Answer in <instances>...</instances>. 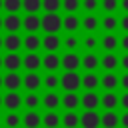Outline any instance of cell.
<instances>
[{
    "label": "cell",
    "mask_w": 128,
    "mask_h": 128,
    "mask_svg": "<svg viewBox=\"0 0 128 128\" xmlns=\"http://www.w3.org/2000/svg\"><path fill=\"white\" fill-rule=\"evenodd\" d=\"M60 86L64 92H78L82 88V76L78 74V70H64V74L60 76Z\"/></svg>",
    "instance_id": "6da1fadb"
},
{
    "label": "cell",
    "mask_w": 128,
    "mask_h": 128,
    "mask_svg": "<svg viewBox=\"0 0 128 128\" xmlns=\"http://www.w3.org/2000/svg\"><path fill=\"white\" fill-rule=\"evenodd\" d=\"M42 30L58 34L62 30V16H58V12H46L42 16Z\"/></svg>",
    "instance_id": "7a4b0ae2"
},
{
    "label": "cell",
    "mask_w": 128,
    "mask_h": 128,
    "mask_svg": "<svg viewBox=\"0 0 128 128\" xmlns=\"http://www.w3.org/2000/svg\"><path fill=\"white\" fill-rule=\"evenodd\" d=\"M60 68H64V70H78V68H82V56L76 50H66V54L60 58Z\"/></svg>",
    "instance_id": "3957f363"
},
{
    "label": "cell",
    "mask_w": 128,
    "mask_h": 128,
    "mask_svg": "<svg viewBox=\"0 0 128 128\" xmlns=\"http://www.w3.org/2000/svg\"><path fill=\"white\" fill-rule=\"evenodd\" d=\"M22 86H24L28 92H36V90L42 86V76L38 74V70L26 72V74L22 76Z\"/></svg>",
    "instance_id": "277c9868"
},
{
    "label": "cell",
    "mask_w": 128,
    "mask_h": 128,
    "mask_svg": "<svg viewBox=\"0 0 128 128\" xmlns=\"http://www.w3.org/2000/svg\"><path fill=\"white\" fill-rule=\"evenodd\" d=\"M100 118L102 114L96 110H84L80 116V128H100Z\"/></svg>",
    "instance_id": "5b68a950"
},
{
    "label": "cell",
    "mask_w": 128,
    "mask_h": 128,
    "mask_svg": "<svg viewBox=\"0 0 128 128\" xmlns=\"http://www.w3.org/2000/svg\"><path fill=\"white\" fill-rule=\"evenodd\" d=\"M42 48L46 52H58L62 48V40L58 34L54 32H46V36H42Z\"/></svg>",
    "instance_id": "8992f818"
},
{
    "label": "cell",
    "mask_w": 128,
    "mask_h": 128,
    "mask_svg": "<svg viewBox=\"0 0 128 128\" xmlns=\"http://www.w3.org/2000/svg\"><path fill=\"white\" fill-rule=\"evenodd\" d=\"M22 28L26 32H38L42 28V18L36 12H28V16L22 18Z\"/></svg>",
    "instance_id": "52a82bcc"
},
{
    "label": "cell",
    "mask_w": 128,
    "mask_h": 128,
    "mask_svg": "<svg viewBox=\"0 0 128 128\" xmlns=\"http://www.w3.org/2000/svg\"><path fill=\"white\" fill-rule=\"evenodd\" d=\"M22 68L26 72H32V70H40L42 68V58L38 52H28L24 58H22Z\"/></svg>",
    "instance_id": "ba28073f"
},
{
    "label": "cell",
    "mask_w": 128,
    "mask_h": 128,
    "mask_svg": "<svg viewBox=\"0 0 128 128\" xmlns=\"http://www.w3.org/2000/svg\"><path fill=\"white\" fill-rule=\"evenodd\" d=\"M80 98H82V108L84 110H98V106H100V94H96V90H86Z\"/></svg>",
    "instance_id": "9c48e42d"
},
{
    "label": "cell",
    "mask_w": 128,
    "mask_h": 128,
    "mask_svg": "<svg viewBox=\"0 0 128 128\" xmlns=\"http://www.w3.org/2000/svg\"><path fill=\"white\" fill-rule=\"evenodd\" d=\"M22 48V36L18 32H8L4 36V50L6 52H18Z\"/></svg>",
    "instance_id": "30bf717a"
},
{
    "label": "cell",
    "mask_w": 128,
    "mask_h": 128,
    "mask_svg": "<svg viewBox=\"0 0 128 128\" xmlns=\"http://www.w3.org/2000/svg\"><path fill=\"white\" fill-rule=\"evenodd\" d=\"M42 106H44L46 110H58V108L62 106V96L56 94L54 90H48V92L42 96Z\"/></svg>",
    "instance_id": "8fae6325"
},
{
    "label": "cell",
    "mask_w": 128,
    "mask_h": 128,
    "mask_svg": "<svg viewBox=\"0 0 128 128\" xmlns=\"http://www.w3.org/2000/svg\"><path fill=\"white\" fill-rule=\"evenodd\" d=\"M100 106L104 110H116L120 106V96L114 94V90H106V94L100 96Z\"/></svg>",
    "instance_id": "7c38bea8"
},
{
    "label": "cell",
    "mask_w": 128,
    "mask_h": 128,
    "mask_svg": "<svg viewBox=\"0 0 128 128\" xmlns=\"http://www.w3.org/2000/svg\"><path fill=\"white\" fill-rule=\"evenodd\" d=\"M22 28V18L18 16V12H6L4 16V30L6 32H18Z\"/></svg>",
    "instance_id": "4fadbf2b"
},
{
    "label": "cell",
    "mask_w": 128,
    "mask_h": 128,
    "mask_svg": "<svg viewBox=\"0 0 128 128\" xmlns=\"http://www.w3.org/2000/svg\"><path fill=\"white\" fill-rule=\"evenodd\" d=\"M80 28H82V20H80L74 12L62 16V30H64V32H78Z\"/></svg>",
    "instance_id": "5bb4252c"
},
{
    "label": "cell",
    "mask_w": 128,
    "mask_h": 128,
    "mask_svg": "<svg viewBox=\"0 0 128 128\" xmlns=\"http://www.w3.org/2000/svg\"><path fill=\"white\" fill-rule=\"evenodd\" d=\"M22 46L28 50V52H38L42 48V38L36 34V32H28L24 38H22Z\"/></svg>",
    "instance_id": "9a60e30c"
},
{
    "label": "cell",
    "mask_w": 128,
    "mask_h": 128,
    "mask_svg": "<svg viewBox=\"0 0 128 128\" xmlns=\"http://www.w3.org/2000/svg\"><path fill=\"white\" fill-rule=\"evenodd\" d=\"M118 46H120V38H118L114 32H106V34L100 38V48H102L104 52H114Z\"/></svg>",
    "instance_id": "2e32d148"
},
{
    "label": "cell",
    "mask_w": 128,
    "mask_h": 128,
    "mask_svg": "<svg viewBox=\"0 0 128 128\" xmlns=\"http://www.w3.org/2000/svg\"><path fill=\"white\" fill-rule=\"evenodd\" d=\"M100 86L104 88V90H116L118 86H120V76L112 70V72H104L102 76H100Z\"/></svg>",
    "instance_id": "e0dca14e"
},
{
    "label": "cell",
    "mask_w": 128,
    "mask_h": 128,
    "mask_svg": "<svg viewBox=\"0 0 128 128\" xmlns=\"http://www.w3.org/2000/svg\"><path fill=\"white\" fill-rule=\"evenodd\" d=\"M4 68H6V72L20 70L22 68V56L18 52H6V56H4Z\"/></svg>",
    "instance_id": "ac0fdd59"
},
{
    "label": "cell",
    "mask_w": 128,
    "mask_h": 128,
    "mask_svg": "<svg viewBox=\"0 0 128 128\" xmlns=\"http://www.w3.org/2000/svg\"><path fill=\"white\" fill-rule=\"evenodd\" d=\"M42 68L46 72H56L60 68V56L56 52H46L42 56Z\"/></svg>",
    "instance_id": "d6986e66"
},
{
    "label": "cell",
    "mask_w": 128,
    "mask_h": 128,
    "mask_svg": "<svg viewBox=\"0 0 128 128\" xmlns=\"http://www.w3.org/2000/svg\"><path fill=\"white\" fill-rule=\"evenodd\" d=\"M22 106V96L18 94V90H8L4 94V108L6 110H18Z\"/></svg>",
    "instance_id": "ffe728a7"
},
{
    "label": "cell",
    "mask_w": 128,
    "mask_h": 128,
    "mask_svg": "<svg viewBox=\"0 0 128 128\" xmlns=\"http://www.w3.org/2000/svg\"><path fill=\"white\" fill-rule=\"evenodd\" d=\"M98 66H100V58H98V54L92 52V50H86V54L82 56V68H84L86 72H94Z\"/></svg>",
    "instance_id": "44dd1931"
},
{
    "label": "cell",
    "mask_w": 128,
    "mask_h": 128,
    "mask_svg": "<svg viewBox=\"0 0 128 128\" xmlns=\"http://www.w3.org/2000/svg\"><path fill=\"white\" fill-rule=\"evenodd\" d=\"M100 66L104 68V72H112L120 66V58L116 56V52H106L102 58H100Z\"/></svg>",
    "instance_id": "7402d4cb"
},
{
    "label": "cell",
    "mask_w": 128,
    "mask_h": 128,
    "mask_svg": "<svg viewBox=\"0 0 128 128\" xmlns=\"http://www.w3.org/2000/svg\"><path fill=\"white\" fill-rule=\"evenodd\" d=\"M100 28V18L96 16V12H86V16L82 18V30L84 32H96Z\"/></svg>",
    "instance_id": "603a6c76"
},
{
    "label": "cell",
    "mask_w": 128,
    "mask_h": 128,
    "mask_svg": "<svg viewBox=\"0 0 128 128\" xmlns=\"http://www.w3.org/2000/svg\"><path fill=\"white\" fill-rule=\"evenodd\" d=\"M78 106H82V98L76 92H64V96H62V108L64 110H76Z\"/></svg>",
    "instance_id": "cb8c5ba5"
},
{
    "label": "cell",
    "mask_w": 128,
    "mask_h": 128,
    "mask_svg": "<svg viewBox=\"0 0 128 128\" xmlns=\"http://www.w3.org/2000/svg\"><path fill=\"white\" fill-rule=\"evenodd\" d=\"M4 88L6 90H18V88H22V76L18 74V70L6 72V76H4Z\"/></svg>",
    "instance_id": "d4e9b609"
},
{
    "label": "cell",
    "mask_w": 128,
    "mask_h": 128,
    "mask_svg": "<svg viewBox=\"0 0 128 128\" xmlns=\"http://www.w3.org/2000/svg\"><path fill=\"white\" fill-rule=\"evenodd\" d=\"M22 124H24V128H40L42 116H40L36 110H28V112L22 116Z\"/></svg>",
    "instance_id": "484cf974"
},
{
    "label": "cell",
    "mask_w": 128,
    "mask_h": 128,
    "mask_svg": "<svg viewBox=\"0 0 128 128\" xmlns=\"http://www.w3.org/2000/svg\"><path fill=\"white\" fill-rule=\"evenodd\" d=\"M120 124V116L114 112V110H106L100 118V126L102 128H118Z\"/></svg>",
    "instance_id": "4316f807"
},
{
    "label": "cell",
    "mask_w": 128,
    "mask_h": 128,
    "mask_svg": "<svg viewBox=\"0 0 128 128\" xmlns=\"http://www.w3.org/2000/svg\"><path fill=\"white\" fill-rule=\"evenodd\" d=\"M42 126L44 128H58V126H62V118L58 116L56 110H48L42 116Z\"/></svg>",
    "instance_id": "83f0119b"
},
{
    "label": "cell",
    "mask_w": 128,
    "mask_h": 128,
    "mask_svg": "<svg viewBox=\"0 0 128 128\" xmlns=\"http://www.w3.org/2000/svg\"><path fill=\"white\" fill-rule=\"evenodd\" d=\"M62 128H80V116L76 110H66L62 116Z\"/></svg>",
    "instance_id": "f1b7e54d"
},
{
    "label": "cell",
    "mask_w": 128,
    "mask_h": 128,
    "mask_svg": "<svg viewBox=\"0 0 128 128\" xmlns=\"http://www.w3.org/2000/svg\"><path fill=\"white\" fill-rule=\"evenodd\" d=\"M120 26V20L114 16V14H106L102 20H100V28L104 32H116V28Z\"/></svg>",
    "instance_id": "f546056e"
},
{
    "label": "cell",
    "mask_w": 128,
    "mask_h": 128,
    "mask_svg": "<svg viewBox=\"0 0 128 128\" xmlns=\"http://www.w3.org/2000/svg\"><path fill=\"white\" fill-rule=\"evenodd\" d=\"M82 44V40L76 36V32H66L64 40H62V48L64 50H78Z\"/></svg>",
    "instance_id": "4dcf8cb0"
},
{
    "label": "cell",
    "mask_w": 128,
    "mask_h": 128,
    "mask_svg": "<svg viewBox=\"0 0 128 128\" xmlns=\"http://www.w3.org/2000/svg\"><path fill=\"white\" fill-rule=\"evenodd\" d=\"M100 86V76L96 74V72H86L84 76H82V88H86V90H96Z\"/></svg>",
    "instance_id": "1f68e13d"
},
{
    "label": "cell",
    "mask_w": 128,
    "mask_h": 128,
    "mask_svg": "<svg viewBox=\"0 0 128 128\" xmlns=\"http://www.w3.org/2000/svg\"><path fill=\"white\" fill-rule=\"evenodd\" d=\"M40 104H42V98H40L36 92H28L26 96H22V106H24L26 110H36Z\"/></svg>",
    "instance_id": "d6a6232c"
},
{
    "label": "cell",
    "mask_w": 128,
    "mask_h": 128,
    "mask_svg": "<svg viewBox=\"0 0 128 128\" xmlns=\"http://www.w3.org/2000/svg\"><path fill=\"white\" fill-rule=\"evenodd\" d=\"M42 86H44L46 90H56V88L60 86V76H58L56 72H46V74L42 76Z\"/></svg>",
    "instance_id": "836d02e7"
},
{
    "label": "cell",
    "mask_w": 128,
    "mask_h": 128,
    "mask_svg": "<svg viewBox=\"0 0 128 128\" xmlns=\"http://www.w3.org/2000/svg\"><path fill=\"white\" fill-rule=\"evenodd\" d=\"M4 126L6 128H20L22 126V116L16 110H8L4 116Z\"/></svg>",
    "instance_id": "e575fe53"
},
{
    "label": "cell",
    "mask_w": 128,
    "mask_h": 128,
    "mask_svg": "<svg viewBox=\"0 0 128 128\" xmlns=\"http://www.w3.org/2000/svg\"><path fill=\"white\" fill-rule=\"evenodd\" d=\"M82 46H84L86 50L96 52V48H100V38L96 36V32H86V36H84V40H82Z\"/></svg>",
    "instance_id": "d590c367"
},
{
    "label": "cell",
    "mask_w": 128,
    "mask_h": 128,
    "mask_svg": "<svg viewBox=\"0 0 128 128\" xmlns=\"http://www.w3.org/2000/svg\"><path fill=\"white\" fill-rule=\"evenodd\" d=\"M82 8V0H62V10L66 14H76L78 10Z\"/></svg>",
    "instance_id": "8d00e7d4"
},
{
    "label": "cell",
    "mask_w": 128,
    "mask_h": 128,
    "mask_svg": "<svg viewBox=\"0 0 128 128\" xmlns=\"http://www.w3.org/2000/svg\"><path fill=\"white\" fill-rule=\"evenodd\" d=\"M100 8L106 14H114L120 8V0H100Z\"/></svg>",
    "instance_id": "74e56055"
},
{
    "label": "cell",
    "mask_w": 128,
    "mask_h": 128,
    "mask_svg": "<svg viewBox=\"0 0 128 128\" xmlns=\"http://www.w3.org/2000/svg\"><path fill=\"white\" fill-rule=\"evenodd\" d=\"M24 12H38L42 8V0H22Z\"/></svg>",
    "instance_id": "f35d334b"
},
{
    "label": "cell",
    "mask_w": 128,
    "mask_h": 128,
    "mask_svg": "<svg viewBox=\"0 0 128 128\" xmlns=\"http://www.w3.org/2000/svg\"><path fill=\"white\" fill-rule=\"evenodd\" d=\"M44 12H58L62 8V0H42Z\"/></svg>",
    "instance_id": "ab89813d"
},
{
    "label": "cell",
    "mask_w": 128,
    "mask_h": 128,
    "mask_svg": "<svg viewBox=\"0 0 128 128\" xmlns=\"http://www.w3.org/2000/svg\"><path fill=\"white\" fill-rule=\"evenodd\" d=\"M4 10L6 12H18V10H22V0H4Z\"/></svg>",
    "instance_id": "60d3db41"
},
{
    "label": "cell",
    "mask_w": 128,
    "mask_h": 128,
    "mask_svg": "<svg viewBox=\"0 0 128 128\" xmlns=\"http://www.w3.org/2000/svg\"><path fill=\"white\" fill-rule=\"evenodd\" d=\"M82 8L86 12H96L100 8V0H82Z\"/></svg>",
    "instance_id": "b9f144b4"
},
{
    "label": "cell",
    "mask_w": 128,
    "mask_h": 128,
    "mask_svg": "<svg viewBox=\"0 0 128 128\" xmlns=\"http://www.w3.org/2000/svg\"><path fill=\"white\" fill-rule=\"evenodd\" d=\"M120 28H122L124 32H128V12H126V14L120 18Z\"/></svg>",
    "instance_id": "7bdbcfd3"
},
{
    "label": "cell",
    "mask_w": 128,
    "mask_h": 128,
    "mask_svg": "<svg viewBox=\"0 0 128 128\" xmlns=\"http://www.w3.org/2000/svg\"><path fill=\"white\" fill-rule=\"evenodd\" d=\"M120 86H122L124 90H128V70H126V72L120 76Z\"/></svg>",
    "instance_id": "ee69618b"
},
{
    "label": "cell",
    "mask_w": 128,
    "mask_h": 128,
    "mask_svg": "<svg viewBox=\"0 0 128 128\" xmlns=\"http://www.w3.org/2000/svg\"><path fill=\"white\" fill-rule=\"evenodd\" d=\"M120 106H122L124 110H128V90H126V92L120 96Z\"/></svg>",
    "instance_id": "f6af8a7d"
},
{
    "label": "cell",
    "mask_w": 128,
    "mask_h": 128,
    "mask_svg": "<svg viewBox=\"0 0 128 128\" xmlns=\"http://www.w3.org/2000/svg\"><path fill=\"white\" fill-rule=\"evenodd\" d=\"M120 46H122V50L128 52V32H124V36L120 38Z\"/></svg>",
    "instance_id": "bcb514c9"
},
{
    "label": "cell",
    "mask_w": 128,
    "mask_h": 128,
    "mask_svg": "<svg viewBox=\"0 0 128 128\" xmlns=\"http://www.w3.org/2000/svg\"><path fill=\"white\" fill-rule=\"evenodd\" d=\"M120 126H122V128H128V110L120 116Z\"/></svg>",
    "instance_id": "7dc6e473"
},
{
    "label": "cell",
    "mask_w": 128,
    "mask_h": 128,
    "mask_svg": "<svg viewBox=\"0 0 128 128\" xmlns=\"http://www.w3.org/2000/svg\"><path fill=\"white\" fill-rule=\"evenodd\" d=\"M120 66H122L124 70H128V52H126V54L120 58Z\"/></svg>",
    "instance_id": "c3c4849f"
},
{
    "label": "cell",
    "mask_w": 128,
    "mask_h": 128,
    "mask_svg": "<svg viewBox=\"0 0 128 128\" xmlns=\"http://www.w3.org/2000/svg\"><path fill=\"white\" fill-rule=\"evenodd\" d=\"M120 8H122L124 12H128V0H120Z\"/></svg>",
    "instance_id": "681fc988"
},
{
    "label": "cell",
    "mask_w": 128,
    "mask_h": 128,
    "mask_svg": "<svg viewBox=\"0 0 128 128\" xmlns=\"http://www.w3.org/2000/svg\"><path fill=\"white\" fill-rule=\"evenodd\" d=\"M4 48V36H0V50Z\"/></svg>",
    "instance_id": "f907efd6"
},
{
    "label": "cell",
    "mask_w": 128,
    "mask_h": 128,
    "mask_svg": "<svg viewBox=\"0 0 128 128\" xmlns=\"http://www.w3.org/2000/svg\"><path fill=\"white\" fill-rule=\"evenodd\" d=\"M2 28H4V18L0 16V30H2Z\"/></svg>",
    "instance_id": "816d5d0a"
},
{
    "label": "cell",
    "mask_w": 128,
    "mask_h": 128,
    "mask_svg": "<svg viewBox=\"0 0 128 128\" xmlns=\"http://www.w3.org/2000/svg\"><path fill=\"white\" fill-rule=\"evenodd\" d=\"M2 106H4V96L0 94V108H2Z\"/></svg>",
    "instance_id": "f5cc1de1"
},
{
    "label": "cell",
    "mask_w": 128,
    "mask_h": 128,
    "mask_svg": "<svg viewBox=\"0 0 128 128\" xmlns=\"http://www.w3.org/2000/svg\"><path fill=\"white\" fill-rule=\"evenodd\" d=\"M0 68H4V56H0Z\"/></svg>",
    "instance_id": "db71d44e"
},
{
    "label": "cell",
    "mask_w": 128,
    "mask_h": 128,
    "mask_svg": "<svg viewBox=\"0 0 128 128\" xmlns=\"http://www.w3.org/2000/svg\"><path fill=\"white\" fill-rule=\"evenodd\" d=\"M4 86V76H0V88Z\"/></svg>",
    "instance_id": "11a10c76"
},
{
    "label": "cell",
    "mask_w": 128,
    "mask_h": 128,
    "mask_svg": "<svg viewBox=\"0 0 128 128\" xmlns=\"http://www.w3.org/2000/svg\"><path fill=\"white\" fill-rule=\"evenodd\" d=\"M2 124H4V116H0V126H2Z\"/></svg>",
    "instance_id": "9f6ffc18"
},
{
    "label": "cell",
    "mask_w": 128,
    "mask_h": 128,
    "mask_svg": "<svg viewBox=\"0 0 128 128\" xmlns=\"http://www.w3.org/2000/svg\"><path fill=\"white\" fill-rule=\"evenodd\" d=\"M2 8H4V0H0V10H2Z\"/></svg>",
    "instance_id": "6f0895ef"
}]
</instances>
